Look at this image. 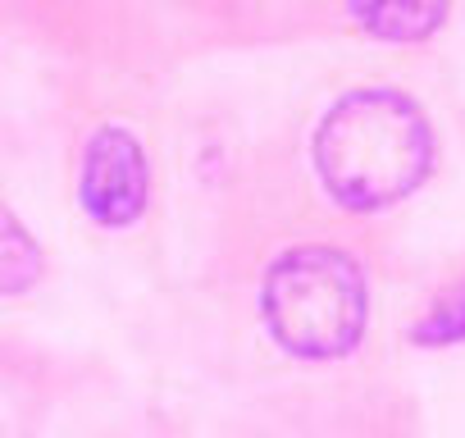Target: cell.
Listing matches in <instances>:
<instances>
[{
    "label": "cell",
    "mask_w": 465,
    "mask_h": 438,
    "mask_svg": "<svg viewBox=\"0 0 465 438\" xmlns=\"http://www.w3.org/2000/svg\"><path fill=\"white\" fill-rule=\"evenodd\" d=\"M351 19L379 42H424L442 15L447 0H347Z\"/></svg>",
    "instance_id": "277c9868"
},
{
    "label": "cell",
    "mask_w": 465,
    "mask_h": 438,
    "mask_svg": "<svg viewBox=\"0 0 465 438\" xmlns=\"http://www.w3.org/2000/svg\"><path fill=\"white\" fill-rule=\"evenodd\" d=\"M261 311L283 352L306 361L347 356L370 320L365 274L338 247H297L270 265Z\"/></svg>",
    "instance_id": "7a4b0ae2"
},
{
    "label": "cell",
    "mask_w": 465,
    "mask_h": 438,
    "mask_svg": "<svg viewBox=\"0 0 465 438\" xmlns=\"http://www.w3.org/2000/svg\"><path fill=\"white\" fill-rule=\"evenodd\" d=\"M420 343H456L465 338V288L456 297H447L442 306H433V315L415 329Z\"/></svg>",
    "instance_id": "8992f818"
},
{
    "label": "cell",
    "mask_w": 465,
    "mask_h": 438,
    "mask_svg": "<svg viewBox=\"0 0 465 438\" xmlns=\"http://www.w3.org/2000/svg\"><path fill=\"white\" fill-rule=\"evenodd\" d=\"M42 279V247L10 210H0V297L28 293Z\"/></svg>",
    "instance_id": "5b68a950"
},
{
    "label": "cell",
    "mask_w": 465,
    "mask_h": 438,
    "mask_svg": "<svg viewBox=\"0 0 465 438\" xmlns=\"http://www.w3.org/2000/svg\"><path fill=\"white\" fill-rule=\"evenodd\" d=\"M83 205L96 224L128 229L151 201V164L128 128H101L83 155Z\"/></svg>",
    "instance_id": "3957f363"
},
{
    "label": "cell",
    "mask_w": 465,
    "mask_h": 438,
    "mask_svg": "<svg viewBox=\"0 0 465 438\" xmlns=\"http://www.w3.org/2000/svg\"><path fill=\"white\" fill-rule=\"evenodd\" d=\"M433 164L429 119L401 92H351L315 133V169L347 210H379L420 187Z\"/></svg>",
    "instance_id": "6da1fadb"
}]
</instances>
